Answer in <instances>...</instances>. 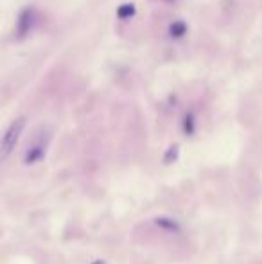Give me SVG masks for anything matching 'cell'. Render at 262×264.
<instances>
[{
	"label": "cell",
	"mask_w": 262,
	"mask_h": 264,
	"mask_svg": "<svg viewBox=\"0 0 262 264\" xmlns=\"http://www.w3.org/2000/svg\"><path fill=\"white\" fill-rule=\"evenodd\" d=\"M49 141H50V133H47L45 129L36 131V135L31 139V142L25 147L24 153V164L25 165H36L40 164L45 157H47Z\"/></svg>",
	"instance_id": "6da1fadb"
},
{
	"label": "cell",
	"mask_w": 262,
	"mask_h": 264,
	"mask_svg": "<svg viewBox=\"0 0 262 264\" xmlns=\"http://www.w3.org/2000/svg\"><path fill=\"white\" fill-rule=\"evenodd\" d=\"M25 128V117H18L16 121H13L9 124V128L6 129V133L2 137V142H0V158H7L13 153V149L16 147L20 137L24 133Z\"/></svg>",
	"instance_id": "7a4b0ae2"
},
{
	"label": "cell",
	"mask_w": 262,
	"mask_h": 264,
	"mask_svg": "<svg viewBox=\"0 0 262 264\" xmlns=\"http://www.w3.org/2000/svg\"><path fill=\"white\" fill-rule=\"evenodd\" d=\"M155 225L164 232H169V234H180L181 232V225L174 219V217H167V216H158L155 217Z\"/></svg>",
	"instance_id": "3957f363"
},
{
	"label": "cell",
	"mask_w": 262,
	"mask_h": 264,
	"mask_svg": "<svg viewBox=\"0 0 262 264\" xmlns=\"http://www.w3.org/2000/svg\"><path fill=\"white\" fill-rule=\"evenodd\" d=\"M176 158H178V147L171 146V149H169V151L165 153V157H164V162L169 165V164H173Z\"/></svg>",
	"instance_id": "277c9868"
},
{
	"label": "cell",
	"mask_w": 262,
	"mask_h": 264,
	"mask_svg": "<svg viewBox=\"0 0 262 264\" xmlns=\"http://www.w3.org/2000/svg\"><path fill=\"white\" fill-rule=\"evenodd\" d=\"M90 264H108L106 261H101V259H97V261H94V263H90Z\"/></svg>",
	"instance_id": "5b68a950"
}]
</instances>
